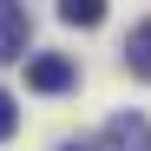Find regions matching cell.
Wrapping results in <instances>:
<instances>
[{"mask_svg":"<svg viewBox=\"0 0 151 151\" xmlns=\"http://www.w3.org/2000/svg\"><path fill=\"white\" fill-rule=\"evenodd\" d=\"M13 125H20V112H13V92H0V138H13Z\"/></svg>","mask_w":151,"mask_h":151,"instance_id":"6","label":"cell"},{"mask_svg":"<svg viewBox=\"0 0 151 151\" xmlns=\"http://www.w3.org/2000/svg\"><path fill=\"white\" fill-rule=\"evenodd\" d=\"M27 86L33 92H66L72 86V59L66 53H33L27 59Z\"/></svg>","mask_w":151,"mask_h":151,"instance_id":"1","label":"cell"},{"mask_svg":"<svg viewBox=\"0 0 151 151\" xmlns=\"http://www.w3.org/2000/svg\"><path fill=\"white\" fill-rule=\"evenodd\" d=\"M0 59H27V7L0 0Z\"/></svg>","mask_w":151,"mask_h":151,"instance_id":"2","label":"cell"},{"mask_svg":"<svg viewBox=\"0 0 151 151\" xmlns=\"http://www.w3.org/2000/svg\"><path fill=\"white\" fill-rule=\"evenodd\" d=\"M105 145L112 151H151V125L145 118H112L105 125Z\"/></svg>","mask_w":151,"mask_h":151,"instance_id":"3","label":"cell"},{"mask_svg":"<svg viewBox=\"0 0 151 151\" xmlns=\"http://www.w3.org/2000/svg\"><path fill=\"white\" fill-rule=\"evenodd\" d=\"M125 66H132L138 79H151V20L132 27V40H125Z\"/></svg>","mask_w":151,"mask_h":151,"instance_id":"4","label":"cell"},{"mask_svg":"<svg viewBox=\"0 0 151 151\" xmlns=\"http://www.w3.org/2000/svg\"><path fill=\"white\" fill-rule=\"evenodd\" d=\"M59 20L66 27H99L105 20V0H59Z\"/></svg>","mask_w":151,"mask_h":151,"instance_id":"5","label":"cell"}]
</instances>
